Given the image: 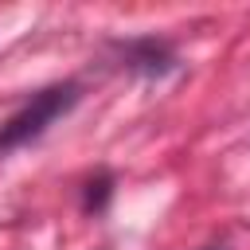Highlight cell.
<instances>
[{
  "label": "cell",
  "instance_id": "obj_4",
  "mask_svg": "<svg viewBox=\"0 0 250 250\" xmlns=\"http://www.w3.org/2000/svg\"><path fill=\"white\" fill-rule=\"evenodd\" d=\"M207 250H223V246H207Z\"/></svg>",
  "mask_w": 250,
  "mask_h": 250
},
{
  "label": "cell",
  "instance_id": "obj_2",
  "mask_svg": "<svg viewBox=\"0 0 250 250\" xmlns=\"http://www.w3.org/2000/svg\"><path fill=\"white\" fill-rule=\"evenodd\" d=\"M125 66L129 70H141V74H164V70H172L176 66V59H172V51L164 47V43H156V39H141V43H129L125 47Z\"/></svg>",
  "mask_w": 250,
  "mask_h": 250
},
{
  "label": "cell",
  "instance_id": "obj_3",
  "mask_svg": "<svg viewBox=\"0 0 250 250\" xmlns=\"http://www.w3.org/2000/svg\"><path fill=\"white\" fill-rule=\"evenodd\" d=\"M109 191H113V176H109V172H102L98 180H90V184H86V199H82V207H86V211H102V207H105V199H109Z\"/></svg>",
  "mask_w": 250,
  "mask_h": 250
},
{
  "label": "cell",
  "instance_id": "obj_1",
  "mask_svg": "<svg viewBox=\"0 0 250 250\" xmlns=\"http://www.w3.org/2000/svg\"><path fill=\"white\" fill-rule=\"evenodd\" d=\"M78 98H82L78 82H55V86L31 94V98L0 125V156L23 148V145H31V141H39L59 117H66V113L78 105Z\"/></svg>",
  "mask_w": 250,
  "mask_h": 250
}]
</instances>
